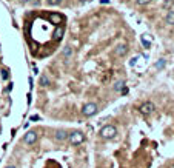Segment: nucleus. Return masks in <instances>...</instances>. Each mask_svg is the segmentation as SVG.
I'll list each match as a JSON object with an SVG mask.
<instances>
[{
    "mask_svg": "<svg viewBox=\"0 0 174 168\" xmlns=\"http://www.w3.org/2000/svg\"><path fill=\"white\" fill-rule=\"evenodd\" d=\"M171 168H174V165H173V167H171Z\"/></svg>",
    "mask_w": 174,
    "mask_h": 168,
    "instance_id": "b1692460",
    "label": "nucleus"
},
{
    "mask_svg": "<svg viewBox=\"0 0 174 168\" xmlns=\"http://www.w3.org/2000/svg\"><path fill=\"white\" fill-rule=\"evenodd\" d=\"M85 2H88V0H85Z\"/></svg>",
    "mask_w": 174,
    "mask_h": 168,
    "instance_id": "393cba45",
    "label": "nucleus"
},
{
    "mask_svg": "<svg viewBox=\"0 0 174 168\" xmlns=\"http://www.w3.org/2000/svg\"><path fill=\"white\" fill-rule=\"evenodd\" d=\"M54 137H56V140H59V142H62V140H66L68 137V133L65 130H57L56 134H54Z\"/></svg>",
    "mask_w": 174,
    "mask_h": 168,
    "instance_id": "1a4fd4ad",
    "label": "nucleus"
},
{
    "mask_svg": "<svg viewBox=\"0 0 174 168\" xmlns=\"http://www.w3.org/2000/svg\"><path fill=\"white\" fill-rule=\"evenodd\" d=\"M39 119H40L39 116H31V117H29V120H39Z\"/></svg>",
    "mask_w": 174,
    "mask_h": 168,
    "instance_id": "412c9836",
    "label": "nucleus"
},
{
    "mask_svg": "<svg viewBox=\"0 0 174 168\" xmlns=\"http://www.w3.org/2000/svg\"><path fill=\"white\" fill-rule=\"evenodd\" d=\"M72 54H74V49H72V46H65L62 49V56L65 59H71Z\"/></svg>",
    "mask_w": 174,
    "mask_h": 168,
    "instance_id": "9d476101",
    "label": "nucleus"
},
{
    "mask_svg": "<svg viewBox=\"0 0 174 168\" xmlns=\"http://www.w3.org/2000/svg\"><path fill=\"white\" fill-rule=\"evenodd\" d=\"M20 2H23V3H26V2H28V0H20Z\"/></svg>",
    "mask_w": 174,
    "mask_h": 168,
    "instance_id": "5701e85b",
    "label": "nucleus"
},
{
    "mask_svg": "<svg viewBox=\"0 0 174 168\" xmlns=\"http://www.w3.org/2000/svg\"><path fill=\"white\" fill-rule=\"evenodd\" d=\"M140 39H142V43H143V46H145V48H150V46H151V42L146 39V34H143Z\"/></svg>",
    "mask_w": 174,
    "mask_h": 168,
    "instance_id": "4468645a",
    "label": "nucleus"
},
{
    "mask_svg": "<svg viewBox=\"0 0 174 168\" xmlns=\"http://www.w3.org/2000/svg\"><path fill=\"white\" fill-rule=\"evenodd\" d=\"M123 86H125V82H123V80H120V82H117V83L114 85V90H116V91H120Z\"/></svg>",
    "mask_w": 174,
    "mask_h": 168,
    "instance_id": "2eb2a0df",
    "label": "nucleus"
},
{
    "mask_svg": "<svg viewBox=\"0 0 174 168\" xmlns=\"http://www.w3.org/2000/svg\"><path fill=\"white\" fill-rule=\"evenodd\" d=\"M23 142L28 144V145L35 144V142H37V133H35V131H28V133L23 136Z\"/></svg>",
    "mask_w": 174,
    "mask_h": 168,
    "instance_id": "0eeeda50",
    "label": "nucleus"
},
{
    "mask_svg": "<svg viewBox=\"0 0 174 168\" xmlns=\"http://www.w3.org/2000/svg\"><path fill=\"white\" fill-rule=\"evenodd\" d=\"M6 168H15V167H14V165H8Z\"/></svg>",
    "mask_w": 174,
    "mask_h": 168,
    "instance_id": "4be33fe9",
    "label": "nucleus"
},
{
    "mask_svg": "<svg viewBox=\"0 0 174 168\" xmlns=\"http://www.w3.org/2000/svg\"><path fill=\"white\" fill-rule=\"evenodd\" d=\"M48 20L51 22V23H54V25H62L63 23V20H65V17H63L62 14H59V13H51V14H48Z\"/></svg>",
    "mask_w": 174,
    "mask_h": 168,
    "instance_id": "39448f33",
    "label": "nucleus"
},
{
    "mask_svg": "<svg viewBox=\"0 0 174 168\" xmlns=\"http://www.w3.org/2000/svg\"><path fill=\"white\" fill-rule=\"evenodd\" d=\"M40 85H42L43 88H48V86L51 85V80L48 79L46 74H42V76H40Z\"/></svg>",
    "mask_w": 174,
    "mask_h": 168,
    "instance_id": "9b49d317",
    "label": "nucleus"
},
{
    "mask_svg": "<svg viewBox=\"0 0 174 168\" xmlns=\"http://www.w3.org/2000/svg\"><path fill=\"white\" fill-rule=\"evenodd\" d=\"M116 134H117V130L113 125H105L100 130V137H103V139H113V137H116Z\"/></svg>",
    "mask_w": 174,
    "mask_h": 168,
    "instance_id": "f257e3e1",
    "label": "nucleus"
},
{
    "mask_svg": "<svg viewBox=\"0 0 174 168\" xmlns=\"http://www.w3.org/2000/svg\"><path fill=\"white\" fill-rule=\"evenodd\" d=\"M167 23L168 25H174V11H168V14H167Z\"/></svg>",
    "mask_w": 174,
    "mask_h": 168,
    "instance_id": "f8f14e48",
    "label": "nucleus"
},
{
    "mask_svg": "<svg viewBox=\"0 0 174 168\" xmlns=\"http://www.w3.org/2000/svg\"><path fill=\"white\" fill-rule=\"evenodd\" d=\"M165 65H167V60H165V59H159L157 63H156V68H157V69H163Z\"/></svg>",
    "mask_w": 174,
    "mask_h": 168,
    "instance_id": "ddd939ff",
    "label": "nucleus"
},
{
    "mask_svg": "<svg viewBox=\"0 0 174 168\" xmlns=\"http://www.w3.org/2000/svg\"><path fill=\"white\" fill-rule=\"evenodd\" d=\"M122 94H128V88H126V86L122 88Z\"/></svg>",
    "mask_w": 174,
    "mask_h": 168,
    "instance_id": "aec40b11",
    "label": "nucleus"
},
{
    "mask_svg": "<svg viewBox=\"0 0 174 168\" xmlns=\"http://www.w3.org/2000/svg\"><path fill=\"white\" fill-rule=\"evenodd\" d=\"M173 5H174V0H167V2L163 3V10H170Z\"/></svg>",
    "mask_w": 174,
    "mask_h": 168,
    "instance_id": "dca6fc26",
    "label": "nucleus"
},
{
    "mask_svg": "<svg viewBox=\"0 0 174 168\" xmlns=\"http://www.w3.org/2000/svg\"><path fill=\"white\" fill-rule=\"evenodd\" d=\"M154 110H156V107H154L153 102H143V103L140 105V108H139V111L143 114V116H150V114H151Z\"/></svg>",
    "mask_w": 174,
    "mask_h": 168,
    "instance_id": "20e7f679",
    "label": "nucleus"
},
{
    "mask_svg": "<svg viewBox=\"0 0 174 168\" xmlns=\"http://www.w3.org/2000/svg\"><path fill=\"white\" fill-rule=\"evenodd\" d=\"M97 105L93 103V102H88L83 105V108H82V114H83L85 117H91V116H94V114L97 113Z\"/></svg>",
    "mask_w": 174,
    "mask_h": 168,
    "instance_id": "f03ea898",
    "label": "nucleus"
},
{
    "mask_svg": "<svg viewBox=\"0 0 174 168\" xmlns=\"http://www.w3.org/2000/svg\"><path fill=\"white\" fill-rule=\"evenodd\" d=\"M126 52H128V46L125 45V43H120V45H117V46H116L114 54H116L117 57H123Z\"/></svg>",
    "mask_w": 174,
    "mask_h": 168,
    "instance_id": "6e6552de",
    "label": "nucleus"
},
{
    "mask_svg": "<svg viewBox=\"0 0 174 168\" xmlns=\"http://www.w3.org/2000/svg\"><path fill=\"white\" fill-rule=\"evenodd\" d=\"M139 5H146V3H150V0H136Z\"/></svg>",
    "mask_w": 174,
    "mask_h": 168,
    "instance_id": "6ab92c4d",
    "label": "nucleus"
},
{
    "mask_svg": "<svg viewBox=\"0 0 174 168\" xmlns=\"http://www.w3.org/2000/svg\"><path fill=\"white\" fill-rule=\"evenodd\" d=\"M2 77L5 79V80H6L8 77H10V73H8V69H3V71H2Z\"/></svg>",
    "mask_w": 174,
    "mask_h": 168,
    "instance_id": "a211bd4d",
    "label": "nucleus"
},
{
    "mask_svg": "<svg viewBox=\"0 0 174 168\" xmlns=\"http://www.w3.org/2000/svg\"><path fill=\"white\" fill-rule=\"evenodd\" d=\"M48 2V5H54V6H57V5H60L62 3V0H46Z\"/></svg>",
    "mask_w": 174,
    "mask_h": 168,
    "instance_id": "f3484780",
    "label": "nucleus"
},
{
    "mask_svg": "<svg viewBox=\"0 0 174 168\" xmlns=\"http://www.w3.org/2000/svg\"><path fill=\"white\" fill-rule=\"evenodd\" d=\"M83 140H85V136H83V133L82 131H72L69 134V142L72 145H80Z\"/></svg>",
    "mask_w": 174,
    "mask_h": 168,
    "instance_id": "7ed1b4c3",
    "label": "nucleus"
},
{
    "mask_svg": "<svg viewBox=\"0 0 174 168\" xmlns=\"http://www.w3.org/2000/svg\"><path fill=\"white\" fill-rule=\"evenodd\" d=\"M63 34H65V28H63L62 25L56 26V28H54V31H52V40H54V42H60V40L63 39Z\"/></svg>",
    "mask_w": 174,
    "mask_h": 168,
    "instance_id": "423d86ee",
    "label": "nucleus"
}]
</instances>
